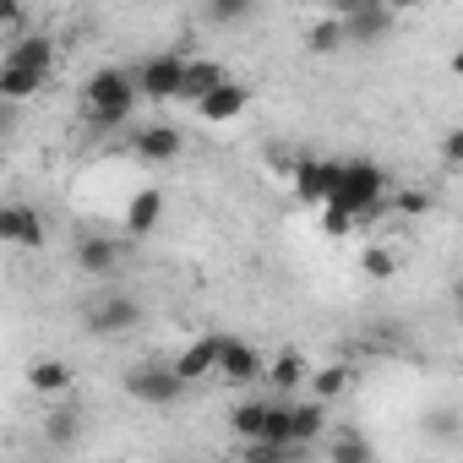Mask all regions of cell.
<instances>
[{
  "mask_svg": "<svg viewBox=\"0 0 463 463\" xmlns=\"http://www.w3.org/2000/svg\"><path fill=\"white\" fill-rule=\"evenodd\" d=\"M306 371H311V365H306V354H295V349H289V354H279V360H268V365H262V382H268L279 398H289V392H300V387H306Z\"/></svg>",
  "mask_w": 463,
  "mask_h": 463,
  "instance_id": "obj_18",
  "label": "cell"
},
{
  "mask_svg": "<svg viewBox=\"0 0 463 463\" xmlns=\"http://www.w3.org/2000/svg\"><path fill=\"white\" fill-rule=\"evenodd\" d=\"M6 28H23V0H0V33Z\"/></svg>",
  "mask_w": 463,
  "mask_h": 463,
  "instance_id": "obj_29",
  "label": "cell"
},
{
  "mask_svg": "<svg viewBox=\"0 0 463 463\" xmlns=\"http://www.w3.org/2000/svg\"><path fill=\"white\" fill-rule=\"evenodd\" d=\"M55 77V39L50 33H23L6 55H0V104H28L44 93Z\"/></svg>",
  "mask_w": 463,
  "mask_h": 463,
  "instance_id": "obj_1",
  "label": "cell"
},
{
  "mask_svg": "<svg viewBox=\"0 0 463 463\" xmlns=\"http://www.w3.org/2000/svg\"><path fill=\"white\" fill-rule=\"evenodd\" d=\"M344 44H349V39H344V23H338L333 12H322V17L306 28V50H311V55H338Z\"/></svg>",
  "mask_w": 463,
  "mask_h": 463,
  "instance_id": "obj_21",
  "label": "cell"
},
{
  "mask_svg": "<svg viewBox=\"0 0 463 463\" xmlns=\"http://www.w3.org/2000/svg\"><path fill=\"white\" fill-rule=\"evenodd\" d=\"M360 268H365V279H392L398 262H392L387 246H365V251H360Z\"/></svg>",
  "mask_w": 463,
  "mask_h": 463,
  "instance_id": "obj_26",
  "label": "cell"
},
{
  "mask_svg": "<svg viewBox=\"0 0 463 463\" xmlns=\"http://www.w3.org/2000/svg\"><path fill=\"white\" fill-rule=\"evenodd\" d=\"M338 23H344V39L349 44H382L392 33V12L382 6V0H371V6H360V12H349Z\"/></svg>",
  "mask_w": 463,
  "mask_h": 463,
  "instance_id": "obj_14",
  "label": "cell"
},
{
  "mask_svg": "<svg viewBox=\"0 0 463 463\" xmlns=\"http://www.w3.org/2000/svg\"><path fill=\"white\" fill-rule=\"evenodd\" d=\"M349 382H354V371H349V365H317V371H306V387H311V398H322V403L344 398V392H349Z\"/></svg>",
  "mask_w": 463,
  "mask_h": 463,
  "instance_id": "obj_20",
  "label": "cell"
},
{
  "mask_svg": "<svg viewBox=\"0 0 463 463\" xmlns=\"http://www.w3.org/2000/svg\"><path fill=\"white\" fill-rule=\"evenodd\" d=\"M137 104H142V93H137V71L131 66H104L82 88V109H88L93 126H126L137 115Z\"/></svg>",
  "mask_w": 463,
  "mask_h": 463,
  "instance_id": "obj_3",
  "label": "cell"
},
{
  "mask_svg": "<svg viewBox=\"0 0 463 463\" xmlns=\"http://www.w3.org/2000/svg\"><path fill=\"white\" fill-rule=\"evenodd\" d=\"M387 207H392V213H403V218H425V213H430V191H420V185L387 191Z\"/></svg>",
  "mask_w": 463,
  "mask_h": 463,
  "instance_id": "obj_25",
  "label": "cell"
},
{
  "mask_svg": "<svg viewBox=\"0 0 463 463\" xmlns=\"http://www.w3.org/2000/svg\"><path fill=\"white\" fill-rule=\"evenodd\" d=\"M327 458H333V463H371V441L338 430V436H327Z\"/></svg>",
  "mask_w": 463,
  "mask_h": 463,
  "instance_id": "obj_24",
  "label": "cell"
},
{
  "mask_svg": "<svg viewBox=\"0 0 463 463\" xmlns=\"http://www.w3.org/2000/svg\"><path fill=\"white\" fill-rule=\"evenodd\" d=\"M71 382H77L71 360H55V354L28 360V392H39V398H66V392H71Z\"/></svg>",
  "mask_w": 463,
  "mask_h": 463,
  "instance_id": "obj_15",
  "label": "cell"
},
{
  "mask_svg": "<svg viewBox=\"0 0 463 463\" xmlns=\"http://www.w3.org/2000/svg\"><path fill=\"white\" fill-rule=\"evenodd\" d=\"M180 147H185V137H180L175 126H164V120H153V126H142V131L131 137V153H137L142 164H175Z\"/></svg>",
  "mask_w": 463,
  "mask_h": 463,
  "instance_id": "obj_13",
  "label": "cell"
},
{
  "mask_svg": "<svg viewBox=\"0 0 463 463\" xmlns=\"http://www.w3.org/2000/svg\"><path fill=\"white\" fill-rule=\"evenodd\" d=\"M120 262H126V246H120L115 235H82V241H77V268H82L88 279H115Z\"/></svg>",
  "mask_w": 463,
  "mask_h": 463,
  "instance_id": "obj_11",
  "label": "cell"
},
{
  "mask_svg": "<svg viewBox=\"0 0 463 463\" xmlns=\"http://www.w3.org/2000/svg\"><path fill=\"white\" fill-rule=\"evenodd\" d=\"M382 6H387V12L398 17V12H420V6H425V0H382Z\"/></svg>",
  "mask_w": 463,
  "mask_h": 463,
  "instance_id": "obj_31",
  "label": "cell"
},
{
  "mask_svg": "<svg viewBox=\"0 0 463 463\" xmlns=\"http://www.w3.org/2000/svg\"><path fill=\"white\" fill-rule=\"evenodd\" d=\"M207 126H229V120H241L246 109H251V88L246 82H235V77H223L218 88H207L196 104H191Z\"/></svg>",
  "mask_w": 463,
  "mask_h": 463,
  "instance_id": "obj_10",
  "label": "cell"
},
{
  "mask_svg": "<svg viewBox=\"0 0 463 463\" xmlns=\"http://www.w3.org/2000/svg\"><path fill=\"white\" fill-rule=\"evenodd\" d=\"M268 414H273V398H241L235 409H229V430H235V441H257L268 430Z\"/></svg>",
  "mask_w": 463,
  "mask_h": 463,
  "instance_id": "obj_19",
  "label": "cell"
},
{
  "mask_svg": "<svg viewBox=\"0 0 463 463\" xmlns=\"http://www.w3.org/2000/svg\"><path fill=\"white\" fill-rule=\"evenodd\" d=\"M360 6H371V0H322V12H333V17H349Z\"/></svg>",
  "mask_w": 463,
  "mask_h": 463,
  "instance_id": "obj_30",
  "label": "cell"
},
{
  "mask_svg": "<svg viewBox=\"0 0 463 463\" xmlns=\"http://www.w3.org/2000/svg\"><path fill=\"white\" fill-rule=\"evenodd\" d=\"M142 327V306L126 295V289H109L93 311H88V333L93 338H120V333H137Z\"/></svg>",
  "mask_w": 463,
  "mask_h": 463,
  "instance_id": "obj_8",
  "label": "cell"
},
{
  "mask_svg": "<svg viewBox=\"0 0 463 463\" xmlns=\"http://www.w3.org/2000/svg\"><path fill=\"white\" fill-rule=\"evenodd\" d=\"M158 218H164V191H158V185H142V191L126 202V235H131V241H147L153 229H158Z\"/></svg>",
  "mask_w": 463,
  "mask_h": 463,
  "instance_id": "obj_17",
  "label": "cell"
},
{
  "mask_svg": "<svg viewBox=\"0 0 463 463\" xmlns=\"http://www.w3.org/2000/svg\"><path fill=\"white\" fill-rule=\"evenodd\" d=\"M218 344H223V333H202V338H191L169 365H175L185 382H202V376H213V365H218Z\"/></svg>",
  "mask_w": 463,
  "mask_h": 463,
  "instance_id": "obj_16",
  "label": "cell"
},
{
  "mask_svg": "<svg viewBox=\"0 0 463 463\" xmlns=\"http://www.w3.org/2000/svg\"><path fill=\"white\" fill-rule=\"evenodd\" d=\"M262 365H268V360H262L251 344H241V338H229V333H223L213 376H218L223 387H251V382H262Z\"/></svg>",
  "mask_w": 463,
  "mask_h": 463,
  "instance_id": "obj_9",
  "label": "cell"
},
{
  "mask_svg": "<svg viewBox=\"0 0 463 463\" xmlns=\"http://www.w3.org/2000/svg\"><path fill=\"white\" fill-rule=\"evenodd\" d=\"M0 246L12 251H44L50 246V223L28 202H0Z\"/></svg>",
  "mask_w": 463,
  "mask_h": 463,
  "instance_id": "obj_5",
  "label": "cell"
},
{
  "mask_svg": "<svg viewBox=\"0 0 463 463\" xmlns=\"http://www.w3.org/2000/svg\"><path fill=\"white\" fill-rule=\"evenodd\" d=\"M251 12H257V0H202V17L213 28H241Z\"/></svg>",
  "mask_w": 463,
  "mask_h": 463,
  "instance_id": "obj_22",
  "label": "cell"
},
{
  "mask_svg": "<svg viewBox=\"0 0 463 463\" xmlns=\"http://www.w3.org/2000/svg\"><path fill=\"white\" fill-rule=\"evenodd\" d=\"M44 436H50V447H71V441L82 436L77 403H71V409H50V414H44Z\"/></svg>",
  "mask_w": 463,
  "mask_h": 463,
  "instance_id": "obj_23",
  "label": "cell"
},
{
  "mask_svg": "<svg viewBox=\"0 0 463 463\" xmlns=\"http://www.w3.org/2000/svg\"><path fill=\"white\" fill-rule=\"evenodd\" d=\"M333 175H338V158L300 153V158H289V196H295V202H306V207H322V196H327Z\"/></svg>",
  "mask_w": 463,
  "mask_h": 463,
  "instance_id": "obj_7",
  "label": "cell"
},
{
  "mask_svg": "<svg viewBox=\"0 0 463 463\" xmlns=\"http://www.w3.org/2000/svg\"><path fill=\"white\" fill-rule=\"evenodd\" d=\"M126 392H131L137 403H147V409H175V403L191 392V382H185L169 360H137V365L126 371Z\"/></svg>",
  "mask_w": 463,
  "mask_h": 463,
  "instance_id": "obj_4",
  "label": "cell"
},
{
  "mask_svg": "<svg viewBox=\"0 0 463 463\" xmlns=\"http://www.w3.org/2000/svg\"><path fill=\"white\" fill-rule=\"evenodd\" d=\"M322 229L338 241V235H354V218H349L344 207H322Z\"/></svg>",
  "mask_w": 463,
  "mask_h": 463,
  "instance_id": "obj_28",
  "label": "cell"
},
{
  "mask_svg": "<svg viewBox=\"0 0 463 463\" xmlns=\"http://www.w3.org/2000/svg\"><path fill=\"white\" fill-rule=\"evenodd\" d=\"M180 66H185V55H175V50L147 55L142 66H131V71H137V93H142L147 104H169L175 88H180Z\"/></svg>",
  "mask_w": 463,
  "mask_h": 463,
  "instance_id": "obj_6",
  "label": "cell"
},
{
  "mask_svg": "<svg viewBox=\"0 0 463 463\" xmlns=\"http://www.w3.org/2000/svg\"><path fill=\"white\" fill-rule=\"evenodd\" d=\"M223 77H229V66H223V61H213V55H185L175 99H180V104H196V99H202L207 88H218Z\"/></svg>",
  "mask_w": 463,
  "mask_h": 463,
  "instance_id": "obj_12",
  "label": "cell"
},
{
  "mask_svg": "<svg viewBox=\"0 0 463 463\" xmlns=\"http://www.w3.org/2000/svg\"><path fill=\"white\" fill-rule=\"evenodd\" d=\"M387 191H392V185H387L382 164H371V158H338V175H333L322 207H344V213L360 223V218L387 213Z\"/></svg>",
  "mask_w": 463,
  "mask_h": 463,
  "instance_id": "obj_2",
  "label": "cell"
},
{
  "mask_svg": "<svg viewBox=\"0 0 463 463\" xmlns=\"http://www.w3.org/2000/svg\"><path fill=\"white\" fill-rule=\"evenodd\" d=\"M458 164H463V131H447L441 137V169L458 175Z\"/></svg>",
  "mask_w": 463,
  "mask_h": 463,
  "instance_id": "obj_27",
  "label": "cell"
}]
</instances>
